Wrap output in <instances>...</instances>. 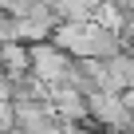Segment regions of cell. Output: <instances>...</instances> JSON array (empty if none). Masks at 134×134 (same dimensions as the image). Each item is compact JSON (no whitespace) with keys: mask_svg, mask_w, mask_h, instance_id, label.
I'll return each instance as SVG.
<instances>
[{"mask_svg":"<svg viewBox=\"0 0 134 134\" xmlns=\"http://www.w3.org/2000/svg\"><path fill=\"white\" fill-rule=\"evenodd\" d=\"M0 55H4V75H16V79L32 75V43L8 40L4 47H0Z\"/></svg>","mask_w":134,"mask_h":134,"instance_id":"5","label":"cell"},{"mask_svg":"<svg viewBox=\"0 0 134 134\" xmlns=\"http://www.w3.org/2000/svg\"><path fill=\"white\" fill-rule=\"evenodd\" d=\"M75 67V55L59 47L55 40H43V43H32V75H40L43 83H67V75H71Z\"/></svg>","mask_w":134,"mask_h":134,"instance_id":"1","label":"cell"},{"mask_svg":"<svg viewBox=\"0 0 134 134\" xmlns=\"http://www.w3.org/2000/svg\"><path fill=\"white\" fill-rule=\"evenodd\" d=\"M0 40H20V28H16V16L12 12H4V20H0Z\"/></svg>","mask_w":134,"mask_h":134,"instance_id":"6","label":"cell"},{"mask_svg":"<svg viewBox=\"0 0 134 134\" xmlns=\"http://www.w3.org/2000/svg\"><path fill=\"white\" fill-rule=\"evenodd\" d=\"M91 118H95V126H103V130H126V126L134 122V114L126 110V99H122L118 91H107V87L91 91Z\"/></svg>","mask_w":134,"mask_h":134,"instance_id":"2","label":"cell"},{"mask_svg":"<svg viewBox=\"0 0 134 134\" xmlns=\"http://www.w3.org/2000/svg\"><path fill=\"white\" fill-rule=\"evenodd\" d=\"M103 87H107V91H118V95L134 87V47H122L118 55H110V59H107Z\"/></svg>","mask_w":134,"mask_h":134,"instance_id":"4","label":"cell"},{"mask_svg":"<svg viewBox=\"0 0 134 134\" xmlns=\"http://www.w3.org/2000/svg\"><path fill=\"white\" fill-rule=\"evenodd\" d=\"M51 103H55V118L59 122H83V126H95L91 118V95L71 87V83H55L51 87Z\"/></svg>","mask_w":134,"mask_h":134,"instance_id":"3","label":"cell"},{"mask_svg":"<svg viewBox=\"0 0 134 134\" xmlns=\"http://www.w3.org/2000/svg\"><path fill=\"white\" fill-rule=\"evenodd\" d=\"M122 99H126V110L134 114V87H130V91H122Z\"/></svg>","mask_w":134,"mask_h":134,"instance_id":"7","label":"cell"}]
</instances>
